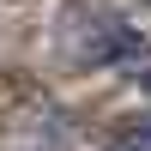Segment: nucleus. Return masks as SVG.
Returning <instances> with one entry per match:
<instances>
[{
  "instance_id": "f257e3e1",
  "label": "nucleus",
  "mask_w": 151,
  "mask_h": 151,
  "mask_svg": "<svg viewBox=\"0 0 151 151\" xmlns=\"http://www.w3.org/2000/svg\"><path fill=\"white\" fill-rule=\"evenodd\" d=\"M60 48L79 67H115L127 55H145V36L127 30L115 12L91 6V0H73V6H60Z\"/></svg>"
},
{
  "instance_id": "f03ea898",
  "label": "nucleus",
  "mask_w": 151,
  "mask_h": 151,
  "mask_svg": "<svg viewBox=\"0 0 151 151\" xmlns=\"http://www.w3.org/2000/svg\"><path fill=\"white\" fill-rule=\"evenodd\" d=\"M115 151H151V127H127L115 139Z\"/></svg>"
},
{
  "instance_id": "7ed1b4c3",
  "label": "nucleus",
  "mask_w": 151,
  "mask_h": 151,
  "mask_svg": "<svg viewBox=\"0 0 151 151\" xmlns=\"http://www.w3.org/2000/svg\"><path fill=\"white\" fill-rule=\"evenodd\" d=\"M145 85H151V79H145Z\"/></svg>"
}]
</instances>
